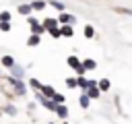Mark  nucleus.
I'll use <instances>...</instances> for the list:
<instances>
[{"label":"nucleus","mask_w":132,"mask_h":124,"mask_svg":"<svg viewBox=\"0 0 132 124\" xmlns=\"http://www.w3.org/2000/svg\"><path fill=\"white\" fill-rule=\"evenodd\" d=\"M29 27H31V35H39L41 37V33H43V27H41V23L37 21V19H29Z\"/></svg>","instance_id":"obj_1"},{"label":"nucleus","mask_w":132,"mask_h":124,"mask_svg":"<svg viewBox=\"0 0 132 124\" xmlns=\"http://www.w3.org/2000/svg\"><path fill=\"white\" fill-rule=\"evenodd\" d=\"M56 21H58V25L62 23V25H70V27H72V23H76V19L68 12H60V19H56Z\"/></svg>","instance_id":"obj_2"},{"label":"nucleus","mask_w":132,"mask_h":124,"mask_svg":"<svg viewBox=\"0 0 132 124\" xmlns=\"http://www.w3.org/2000/svg\"><path fill=\"white\" fill-rule=\"evenodd\" d=\"M68 66H70V68H74L78 74H82V72H85V68L80 66V60H78L76 56H70V58H68Z\"/></svg>","instance_id":"obj_3"},{"label":"nucleus","mask_w":132,"mask_h":124,"mask_svg":"<svg viewBox=\"0 0 132 124\" xmlns=\"http://www.w3.org/2000/svg\"><path fill=\"white\" fill-rule=\"evenodd\" d=\"M41 27H43V31H54V29H58V21L56 19H45L41 23Z\"/></svg>","instance_id":"obj_4"},{"label":"nucleus","mask_w":132,"mask_h":124,"mask_svg":"<svg viewBox=\"0 0 132 124\" xmlns=\"http://www.w3.org/2000/svg\"><path fill=\"white\" fill-rule=\"evenodd\" d=\"M12 87H14V93H16V95H25V93H27V89H25V83H23V81L12 79Z\"/></svg>","instance_id":"obj_5"},{"label":"nucleus","mask_w":132,"mask_h":124,"mask_svg":"<svg viewBox=\"0 0 132 124\" xmlns=\"http://www.w3.org/2000/svg\"><path fill=\"white\" fill-rule=\"evenodd\" d=\"M10 72H12V79H16V81H21V79L25 76V70H23V66H19V64H14V66L10 68Z\"/></svg>","instance_id":"obj_6"},{"label":"nucleus","mask_w":132,"mask_h":124,"mask_svg":"<svg viewBox=\"0 0 132 124\" xmlns=\"http://www.w3.org/2000/svg\"><path fill=\"white\" fill-rule=\"evenodd\" d=\"M39 93H41V95H43V97H45V99H52V95H54V93H56V91H54V87H52V85H43V87H41V91H39Z\"/></svg>","instance_id":"obj_7"},{"label":"nucleus","mask_w":132,"mask_h":124,"mask_svg":"<svg viewBox=\"0 0 132 124\" xmlns=\"http://www.w3.org/2000/svg\"><path fill=\"white\" fill-rule=\"evenodd\" d=\"M85 95H87L89 99H97V97H99V89H97V87H89V89L85 91Z\"/></svg>","instance_id":"obj_8"},{"label":"nucleus","mask_w":132,"mask_h":124,"mask_svg":"<svg viewBox=\"0 0 132 124\" xmlns=\"http://www.w3.org/2000/svg\"><path fill=\"white\" fill-rule=\"evenodd\" d=\"M56 114H58L62 120H66V118H68V107L62 103V105H58V107H56Z\"/></svg>","instance_id":"obj_9"},{"label":"nucleus","mask_w":132,"mask_h":124,"mask_svg":"<svg viewBox=\"0 0 132 124\" xmlns=\"http://www.w3.org/2000/svg\"><path fill=\"white\" fill-rule=\"evenodd\" d=\"M72 33H74V31H72L70 25H62V27H60V35H64V37H72Z\"/></svg>","instance_id":"obj_10"},{"label":"nucleus","mask_w":132,"mask_h":124,"mask_svg":"<svg viewBox=\"0 0 132 124\" xmlns=\"http://www.w3.org/2000/svg\"><path fill=\"white\" fill-rule=\"evenodd\" d=\"M19 12L25 14V17H29V14L33 12V8H31V4H21V6H19Z\"/></svg>","instance_id":"obj_11"},{"label":"nucleus","mask_w":132,"mask_h":124,"mask_svg":"<svg viewBox=\"0 0 132 124\" xmlns=\"http://www.w3.org/2000/svg\"><path fill=\"white\" fill-rule=\"evenodd\" d=\"M2 64H4L6 68H12L16 62H14V58H12V56H4V58H2Z\"/></svg>","instance_id":"obj_12"},{"label":"nucleus","mask_w":132,"mask_h":124,"mask_svg":"<svg viewBox=\"0 0 132 124\" xmlns=\"http://www.w3.org/2000/svg\"><path fill=\"white\" fill-rule=\"evenodd\" d=\"M76 87H80V89H82V93H85V91L89 89V81L80 76V79H76Z\"/></svg>","instance_id":"obj_13"},{"label":"nucleus","mask_w":132,"mask_h":124,"mask_svg":"<svg viewBox=\"0 0 132 124\" xmlns=\"http://www.w3.org/2000/svg\"><path fill=\"white\" fill-rule=\"evenodd\" d=\"M45 6H47V4H45L43 0H35V2L31 4V8H33V10H43Z\"/></svg>","instance_id":"obj_14"},{"label":"nucleus","mask_w":132,"mask_h":124,"mask_svg":"<svg viewBox=\"0 0 132 124\" xmlns=\"http://www.w3.org/2000/svg\"><path fill=\"white\" fill-rule=\"evenodd\" d=\"M39 41H41V37H39V35H31V37L27 39V45H29V48H33V45H37Z\"/></svg>","instance_id":"obj_15"},{"label":"nucleus","mask_w":132,"mask_h":124,"mask_svg":"<svg viewBox=\"0 0 132 124\" xmlns=\"http://www.w3.org/2000/svg\"><path fill=\"white\" fill-rule=\"evenodd\" d=\"M80 66H82L85 70H93L97 64H95V60H85V62H80Z\"/></svg>","instance_id":"obj_16"},{"label":"nucleus","mask_w":132,"mask_h":124,"mask_svg":"<svg viewBox=\"0 0 132 124\" xmlns=\"http://www.w3.org/2000/svg\"><path fill=\"white\" fill-rule=\"evenodd\" d=\"M109 85H111V83H109L107 79H101V81H99V91H107Z\"/></svg>","instance_id":"obj_17"},{"label":"nucleus","mask_w":132,"mask_h":124,"mask_svg":"<svg viewBox=\"0 0 132 124\" xmlns=\"http://www.w3.org/2000/svg\"><path fill=\"white\" fill-rule=\"evenodd\" d=\"M52 101H54L56 105H62V103H64V97H62L60 93H54V95H52Z\"/></svg>","instance_id":"obj_18"},{"label":"nucleus","mask_w":132,"mask_h":124,"mask_svg":"<svg viewBox=\"0 0 132 124\" xmlns=\"http://www.w3.org/2000/svg\"><path fill=\"white\" fill-rule=\"evenodd\" d=\"M50 6H54V8H56V10H60V12H64V4H62V2H58V0H52V2H50Z\"/></svg>","instance_id":"obj_19"},{"label":"nucleus","mask_w":132,"mask_h":124,"mask_svg":"<svg viewBox=\"0 0 132 124\" xmlns=\"http://www.w3.org/2000/svg\"><path fill=\"white\" fill-rule=\"evenodd\" d=\"M89 101H91V99H89V97H87L85 93H82V95H80V99H78V103H80V107H89Z\"/></svg>","instance_id":"obj_20"},{"label":"nucleus","mask_w":132,"mask_h":124,"mask_svg":"<svg viewBox=\"0 0 132 124\" xmlns=\"http://www.w3.org/2000/svg\"><path fill=\"white\" fill-rule=\"evenodd\" d=\"M93 35H95V29H93L91 25H87V27H85V37H89V39H91Z\"/></svg>","instance_id":"obj_21"},{"label":"nucleus","mask_w":132,"mask_h":124,"mask_svg":"<svg viewBox=\"0 0 132 124\" xmlns=\"http://www.w3.org/2000/svg\"><path fill=\"white\" fill-rule=\"evenodd\" d=\"M0 21H2V23H8V21H10V12H6V10L0 12Z\"/></svg>","instance_id":"obj_22"},{"label":"nucleus","mask_w":132,"mask_h":124,"mask_svg":"<svg viewBox=\"0 0 132 124\" xmlns=\"http://www.w3.org/2000/svg\"><path fill=\"white\" fill-rule=\"evenodd\" d=\"M31 87H35V89H39V91H41V87H43V85H41L39 81H35V79H31Z\"/></svg>","instance_id":"obj_23"},{"label":"nucleus","mask_w":132,"mask_h":124,"mask_svg":"<svg viewBox=\"0 0 132 124\" xmlns=\"http://www.w3.org/2000/svg\"><path fill=\"white\" fill-rule=\"evenodd\" d=\"M4 112H6V114H10V116H14V114H16V110H14L12 105H6V107H4Z\"/></svg>","instance_id":"obj_24"},{"label":"nucleus","mask_w":132,"mask_h":124,"mask_svg":"<svg viewBox=\"0 0 132 124\" xmlns=\"http://www.w3.org/2000/svg\"><path fill=\"white\" fill-rule=\"evenodd\" d=\"M66 85L68 87H76V79H66Z\"/></svg>","instance_id":"obj_25"},{"label":"nucleus","mask_w":132,"mask_h":124,"mask_svg":"<svg viewBox=\"0 0 132 124\" xmlns=\"http://www.w3.org/2000/svg\"><path fill=\"white\" fill-rule=\"evenodd\" d=\"M0 29L2 31H10V23H0Z\"/></svg>","instance_id":"obj_26"},{"label":"nucleus","mask_w":132,"mask_h":124,"mask_svg":"<svg viewBox=\"0 0 132 124\" xmlns=\"http://www.w3.org/2000/svg\"><path fill=\"white\" fill-rule=\"evenodd\" d=\"M50 33H52V37H56V39H58V37H60V27H58V29H54V31H50Z\"/></svg>","instance_id":"obj_27"},{"label":"nucleus","mask_w":132,"mask_h":124,"mask_svg":"<svg viewBox=\"0 0 132 124\" xmlns=\"http://www.w3.org/2000/svg\"><path fill=\"white\" fill-rule=\"evenodd\" d=\"M120 12H126V14H132V10H126V8H118Z\"/></svg>","instance_id":"obj_28"},{"label":"nucleus","mask_w":132,"mask_h":124,"mask_svg":"<svg viewBox=\"0 0 132 124\" xmlns=\"http://www.w3.org/2000/svg\"><path fill=\"white\" fill-rule=\"evenodd\" d=\"M50 124H52V122H50Z\"/></svg>","instance_id":"obj_29"}]
</instances>
